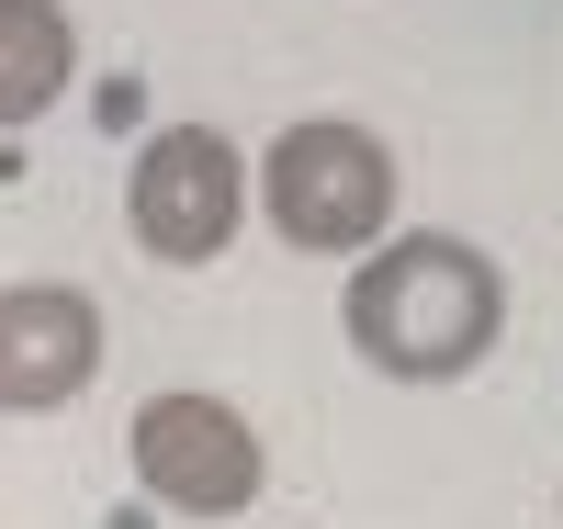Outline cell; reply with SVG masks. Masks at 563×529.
Here are the masks:
<instances>
[{
    "label": "cell",
    "instance_id": "obj_1",
    "mask_svg": "<svg viewBox=\"0 0 563 529\" xmlns=\"http://www.w3.org/2000/svg\"><path fill=\"white\" fill-rule=\"evenodd\" d=\"M350 350L395 383H451L496 350L507 327V282L485 249H462V236H395V249H372L350 271Z\"/></svg>",
    "mask_w": 563,
    "mask_h": 529
},
{
    "label": "cell",
    "instance_id": "obj_2",
    "mask_svg": "<svg viewBox=\"0 0 563 529\" xmlns=\"http://www.w3.org/2000/svg\"><path fill=\"white\" fill-rule=\"evenodd\" d=\"M260 191H271V225L294 236V249H372L384 236V214H395V158H384V135L372 124H339V113H316V124H294L271 147V169H260Z\"/></svg>",
    "mask_w": 563,
    "mask_h": 529
},
{
    "label": "cell",
    "instance_id": "obj_3",
    "mask_svg": "<svg viewBox=\"0 0 563 529\" xmlns=\"http://www.w3.org/2000/svg\"><path fill=\"white\" fill-rule=\"evenodd\" d=\"M124 451H135V485L180 518H238L260 496V428L225 395H147Z\"/></svg>",
    "mask_w": 563,
    "mask_h": 529
},
{
    "label": "cell",
    "instance_id": "obj_4",
    "mask_svg": "<svg viewBox=\"0 0 563 529\" xmlns=\"http://www.w3.org/2000/svg\"><path fill=\"white\" fill-rule=\"evenodd\" d=\"M238 203H249V169H238V147H225L214 124H169V135H147L135 191H124V214H135V236H147V260H169V271H203L225 236H238Z\"/></svg>",
    "mask_w": 563,
    "mask_h": 529
},
{
    "label": "cell",
    "instance_id": "obj_5",
    "mask_svg": "<svg viewBox=\"0 0 563 529\" xmlns=\"http://www.w3.org/2000/svg\"><path fill=\"white\" fill-rule=\"evenodd\" d=\"M90 372H102V305L79 282H12L0 294V406L57 417Z\"/></svg>",
    "mask_w": 563,
    "mask_h": 529
},
{
    "label": "cell",
    "instance_id": "obj_6",
    "mask_svg": "<svg viewBox=\"0 0 563 529\" xmlns=\"http://www.w3.org/2000/svg\"><path fill=\"white\" fill-rule=\"evenodd\" d=\"M68 79H79V23L57 0H0V135L34 124Z\"/></svg>",
    "mask_w": 563,
    "mask_h": 529
}]
</instances>
